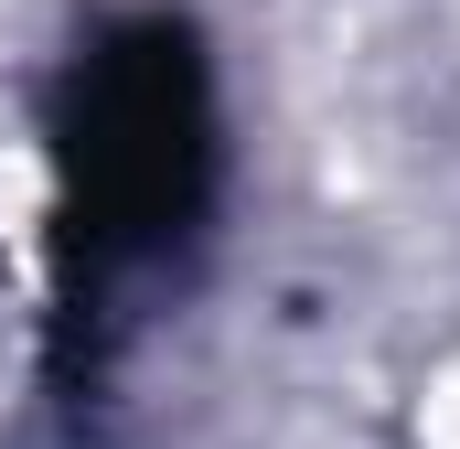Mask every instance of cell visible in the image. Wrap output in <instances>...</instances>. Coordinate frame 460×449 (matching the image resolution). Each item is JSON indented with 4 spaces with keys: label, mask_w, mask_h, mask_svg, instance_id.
Segmentation results:
<instances>
[{
    "label": "cell",
    "mask_w": 460,
    "mask_h": 449,
    "mask_svg": "<svg viewBox=\"0 0 460 449\" xmlns=\"http://www.w3.org/2000/svg\"><path fill=\"white\" fill-rule=\"evenodd\" d=\"M215 204V65L182 11H118L54 86V321L86 342Z\"/></svg>",
    "instance_id": "1"
}]
</instances>
